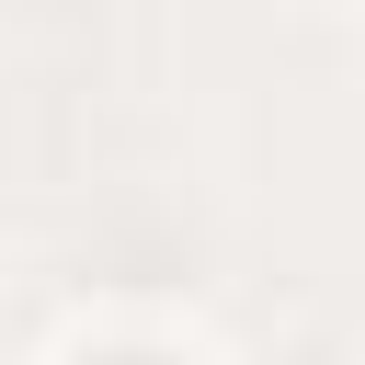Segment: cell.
Listing matches in <instances>:
<instances>
[{
  "label": "cell",
  "instance_id": "6da1fadb",
  "mask_svg": "<svg viewBox=\"0 0 365 365\" xmlns=\"http://www.w3.org/2000/svg\"><path fill=\"white\" fill-rule=\"evenodd\" d=\"M125 365H137V354H125Z\"/></svg>",
  "mask_w": 365,
  "mask_h": 365
}]
</instances>
